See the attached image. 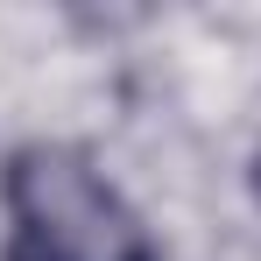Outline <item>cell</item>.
Segmentation results:
<instances>
[{"instance_id":"cell-1","label":"cell","mask_w":261,"mask_h":261,"mask_svg":"<svg viewBox=\"0 0 261 261\" xmlns=\"http://www.w3.org/2000/svg\"><path fill=\"white\" fill-rule=\"evenodd\" d=\"M14 219H36L49 233H64L85 261H155V240L141 233V219L120 205V191L71 148H14L0 176Z\"/></svg>"},{"instance_id":"cell-2","label":"cell","mask_w":261,"mask_h":261,"mask_svg":"<svg viewBox=\"0 0 261 261\" xmlns=\"http://www.w3.org/2000/svg\"><path fill=\"white\" fill-rule=\"evenodd\" d=\"M0 261H85L64 233H49V226H36V219H14V233H7V254Z\"/></svg>"},{"instance_id":"cell-3","label":"cell","mask_w":261,"mask_h":261,"mask_svg":"<svg viewBox=\"0 0 261 261\" xmlns=\"http://www.w3.org/2000/svg\"><path fill=\"white\" fill-rule=\"evenodd\" d=\"M247 191H254V205H261V148H254V163H247Z\"/></svg>"}]
</instances>
